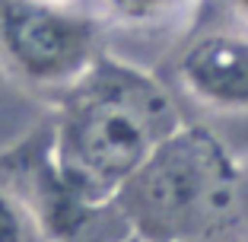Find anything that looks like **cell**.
Returning <instances> with one entry per match:
<instances>
[{
    "label": "cell",
    "instance_id": "cell-1",
    "mask_svg": "<svg viewBox=\"0 0 248 242\" xmlns=\"http://www.w3.org/2000/svg\"><path fill=\"white\" fill-rule=\"evenodd\" d=\"M67 93L54 131V169L73 198L89 204L121 194L150 153L182 128L166 89L121 61L99 58Z\"/></svg>",
    "mask_w": 248,
    "mask_h": 242
},
{
    "label": "cell",
    "instance_id": "cell-2",
    "mask_svg": "<svg viewBox=\"0 0 248 242\" xmlns=\"http://www.w3.org/2000/svg\"><path fill=\"white\" fill-rule=\"evenodd\" d=\"M232 160L204 128H175L124 185L131 210L153 233L194 229L229 204Z\"/></svg>",
    "mask_w": 248,
    "mask_h": 242
},
{
    "label": "cell",
    "instance_id": "cell-3",
    "mask_svg": "<svg viewBox=\"0 0 248 242\" xmlns=\"http://www.w3.org/2000/svg\"><path fill=\"white\" fill-rule=\"evenodd\" d=\"M99 19L61 0H0V64L32 89H73L99 64Z\"/></svg>",
    "mask_w": 248,
    "mask_h": 242
},
{
    "label": "cell",
    "instance_id": "cell-4",
    "mask_svg": "<svg viewBox=\"0 0 248 242\" xmlns=\"http://www.w3.org/2000/svg\"><path fill=\"white\" fill-rule=\"evenodd\" d=\"M178 83L210 112L248 115V32H201L178 61Z\"/></svg>",
    "mask_w": 248,
    "mask_h": 242
},
{
    "label": "cell",
    "instance_id": "cell-5",
    "mask_svg": "<svg viewBox=\"0 0 248 242\" xmlns=\"http://www.w3.org/2000/svg\"><path fill=\"white\" fill-rule=\"evenodd\" d=\"M99 3L121 26H156L182 13L194 0H99Z\"/></svg>",
    "mask_w": 248,
    "mask_h": 242
},
{
    "label": "cell",
    "instance_id": "cell-6",
    "mask_svg": "<svg viewBox=\"0 0 248 242\" xmlns=\"http://www.w3.org/2000/svg\"><path fill=\"white\" fill-rule=\"evenodd\" d=\"M0 242H32V217L7 191H0Z\"/></svg>",
    "mask_w": 248,
    "mask_h": 242
},
{
    "label": "cell",
    "instance_id": "cell-7",
    "mask_svg": "<svg viewBox=\"0 0 248 242\" xmlns=\"http://www.w3.org/2000/svg\"><path fill=\"white\" fill-rule=\"evenodd\" d=\"M226 3L232 7V13H235V16H239V19L248 26V0H226Z\"/></svg>",
    "mask_w": 248,
    "mask_h": 242
},
{
    "label": "cell",
    "instance_id": "cell-8",
    "mask_svg": "<svg viewBox=\"0 0 248 242\" xmlns=\"http://www.w3.org/2000/svg\"><path fill=\"white\" fill-rule=\"evenodd\" d=\"M61 3H77V7H86L89 0H61Z\"/></svg>",
    "mask_w": 248,
    "mask_h": 242
}]
</instances>
